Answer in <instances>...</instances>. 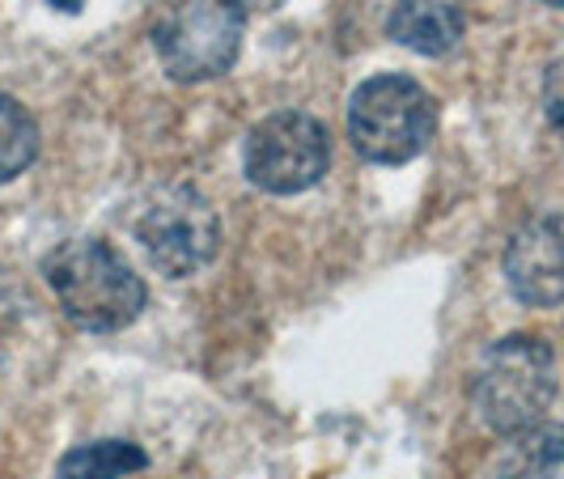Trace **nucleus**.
Listing matches in <instances>:
<instances>
[{"mask_svg": "<svg viewBox=\"0 0 564 479\" xmlns=\"http://www.w3.org/2000/svg\"><path fill=\"white\" fill-rule=\"evenodd\" d=\"M47 4H52V9H59V13H77L85 0H47Z\"/></svg>", "mask_w": 564, "mask_h": 479, "instance_id": "nucleus-13", "label": "nucleus"}, {"mask_svg": "<svg viewBox=\"0 0 564 479\" xmlns=\"http://www.w3.org/2000/svg\"><path fill=\"white\" fill-rule=\"evenodd\" d=\"M501 479H564V424H535L506 450Z\"/></svg>", "mask_w": 564, "mask_h": 479, "instance_id": "nucleus-9", "label": "nucleus"}, {"mask_svg": "<svg viewBox=\"0 0 564 479\" xmlns=\"http://www.w3.org/2000/svg\"><path fill=\"white\" fill-rule=\"evenodd\" d=\"M247 9L238 0H170L153 26L158 59L174 81L196 85L226 77L242 52Z\"/></svg>", "mask_w": 564, "mask_h": 479, "instance_id": "nucleus-4", "label": "nucleus"}, {"mask_svg": "<svg viewBox=\"0 0 564 479\" xmlns=\"http://www.w3.org/2000/svg\"><path fill=\"white\" fill-rule=\"evenodd\" d=\"M509 293L522 306L564 302V213H539L509 238L506 247Z\"/></svg>", "mask_w": 564, "mask_h": 479, "instance_id": "nucleus-7", "label": "nucleus"}, {"mask_svg": "<svg viewBox=\"0 0 564 479\" xmlns=\"http://www.w3.org/2000/svg\"><path fill=\"white\" fill-rule=\"evenodd\" d=\"M242 166L259 192L297 196L311 192L332 166V137L306 111H276L259 119L242 149Z\"/></svg>", "mask_w": 564, "mask_h": 479, "instance_id": "nucleus-6", "label": "nucleus"}, {"mask_svg": "<svg viewBox=\"0 0 564 479\" xmlns=\"http://www.w3.org/2000/svg\"><path fill=\"white\" fill-rule=\"evenodd\" d=\"M476 412L492 433H527L556 399V357L539 336H506L488 348L471 382Z\"/></svg>", "mask_w": 564, "mask_h": 479, "instance_id": "nucleus-3", "label": "nucleus"}, {"mask_svg": "<svg viewBox=\"0 0 564 479\" xmlns=\"http://www.w3.org/2000/svg\"><path fill=\"white\" fill-rule=\"evenodd\" d=\"M543 111L547 123L564 137V56H556L543 73Z\"/></svg>", "mask_w": 564, "mask_h": 479, "instance_id": "nucleus-12", "label": "nucleus"}, {"mask_svg": "<svg viewBox=\"0 0 564 479\" xmlns=\"http://www.w3.org/2000/svg\"><path fill=\"white\" fill-rule=\"evenodd\" d=\"M467 18L454 0H395L387 34L399 47H412L421 56H446L463 43Z\"/></svg>", "mask_w": 564, "mask_h": 479, "instance_id": "nucleus-8", "label": "nucleus"}, {"mask_svg": "<svg viewBox=\"0 0 564 479\" xmlns=\"http://www.w3.org/2000/svg\"><path fill=\"white\" fill-rule=\"evenodd\" d=\"M144 467H149V454L137 442L107 437V442H89V446L64 454L56 479H123L132 471H144Z\"/></svg>", "mask_w": 564, "mask_h": 479, "instance_id": "nucleus-10", "label": "nucleus"}, {"mask_svg": "<svg viewBox=\"0 0 564 479\" xmlns=\"http://www.w3.org/2000/svg\"><path fill=\"white\" fill-rule=\"evenodd\" d=\"M543 4H552V9H564V0H543Z\"/></svg>", "mask_w": 564, "mask_h": 479, "instance_id": "nucleus-15", "label": "nucleus"}, {"mask_svg": "<svg viewBox=\"0 0 564 479\" xmlns=\"http://www.w3.org/2000/svg\"><path fill=\"white\" fill-rule=\"evenodd\" d=\"M43 276L82 331H123L141 318L149 289L102 238H73L47 254Z\"/></svg>", "mask_w": 564, "mask_h": 479, "instance_id": "nucleus-1", "label": "nucleus"}, {"mask_svg": "<svg viewBox=\"0 0 564 479\" xmlns=\"http://www.w3.org/2000/svg\"><path fill=\"white\" fill-rule=\"evenodd\" d=\"M238 4H242V9H247V13H251V9H276V4H281V0H238Z\"/></svg>", "mask_w": 564, "mask_h": 479, "instance_id": "nucleus-14", "label": "nucleus"}, {"mask_svg": "<svg viewBox=\"0 0 564 479\" xmlns=\"http://www.w3.org/2000/svg\"><path fill=\"white\" fill-rule=\"evenodd\" d=\"M39 157V128L22 102L0 94V187L26 174L30 162Z\"/></svg>", "mask_w": 564, "mask_h": 479, "instance_id": "nucleus-11", "label": "nucleus"}, {"mask_svg": "<svg viewBox=\"0 0 564 479\" xmlns=\"http://www.w3.org/2000/svg\"><path fill=\"white\" fill-rule=\"evenodd\" d=\"M132 229H137V242L144 247L149 263L174 281L208 268L221 247L217 208L199 196L192 183H166V187L149 192Z\"/></svg>", "mask_w": 564, "mask_h": 479, "instance_id": "nucleus-5", "label": "nucleus"}, {"mask_svg": "<svg viewBox=\"0 0 564 479\" xmlns=\"http://www.w3.org/2000/svg\"><path fill=\"white\" fill-rule=\"evenodd\" d=\"M437 132V102L421 81L382 73L357 85L348 102V137L357 153L378 166H403L421 157Z\"/></svg>", "mask_w": 564, "mask_h": 479, "instance_id": "nucleus-2", "label": "nucleus"}]
</instances>
